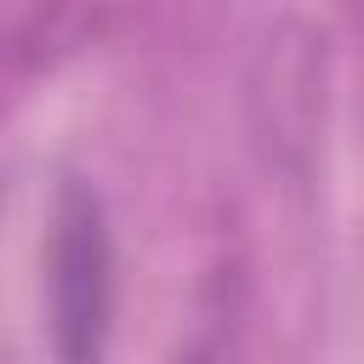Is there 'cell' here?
<instances>
[{"instance_id":"obj_1","label":"cell","mask_w":364,"mask_h":364,"mask_svg":"<svg viewBox=\"0 0 364 364\" xmlns=\"http://www.w3.org/2000/svg\"><path fill=\"white\" fill-rule=\"evenodd\" d=\"M114 290H119V256H114L108 205L85 176H63L40 245L46 347L57 364H108Z\"/></svg>"},{"instance_id":"obj_2","label":"cell","mask_w":364,"mask_h":364,"mask_svg":"<svg viewBox=\"0 0 364 364\" xmlns=\"http://www.w3.org/2000/svg\"><path fill=\"white\" fill-rule=\"evenodd\" d=\"M119 17L102 6H23L0 11V119L80 46H91Z\"/></svg>"},{"instance_id":"obj_3","label":"cell","mask_w":364,"mask_h":364,"mask_svg":"<svg viewBox=\"0 0 364 364\" xmlns=\"http://www.w3.org/2000/svg\"><path fill=\"white\" fill-rule=\"evenodd\" d=\"M171 364H245V273L239 262H216L193 296L188 330L176 336Z\"/></svg>"}]
</instances>
